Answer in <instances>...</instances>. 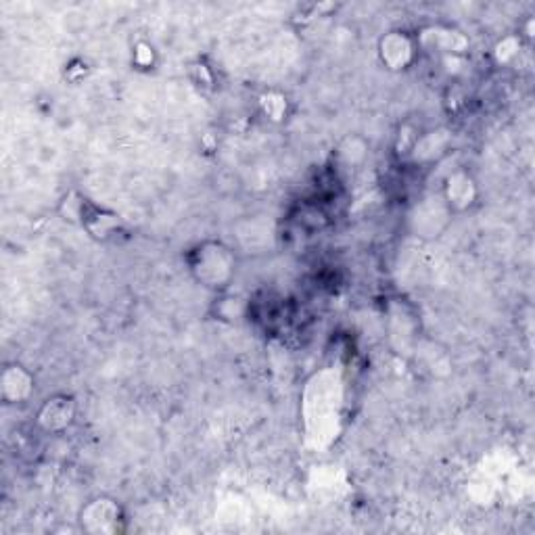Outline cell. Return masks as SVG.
Masks as SVG:
<instances>
[{
    "mask_svg": "<svg viewBox=\"0 0 535 535\" xmlns=\"http://www.w3.org/2000/svg\"><path fill=\"white\" fill-rule=\"evenodd\" d=\"M452 218L450 207L446 201L439 197H427L414 207V212L410 214V224L412 230L416 232V237H437L441 230L446 228L448 220Z\"/></svg>",
    "mask_w": 535,
    "mask_h": 535,
    "instance_id": "cell-7",
    "label": "cell"
},
{
    "mask_svg": "<svg viewBox=\"0 0 535 535\" xmlns=\"http://www.w3.org/2000/svg\"><path fill=\"white\" fill-rule=\"evenodd\" d=\"M76 414H78V404L72 395L55 393L40 404L36 412V423L44 433L59 435L74 425Z\"/></svg>",
    "mask_w": 535,
    "mask_h": 535,
    "instance_id": "cell-6",
    "label": "cell"
},
{
    "mask_svg": "<svg viewBox=\"0 0 535 535\" xmlns=\"http://www.w3.org/2000/svg\"><path fill=\"white\" fill-rule=\"evenodd\" d=\"M260 107H262L266 118L272 122H283V120H287V115H289L287 97L276 90L264 92V95L260 97Z\"/></svg>",
    "mask_w": 535,
    "mask_h": 535,
    "instance_id": "cell-12",
    "label": "cell"
},
{
    "mask_svg": "<svg viewBox=\"0 0 535 535\" xmlns=\"http://www.w3.org/2000/svg\"><path fill=\"white\" fill-rule=\"evenodd\" d=\"M339 381L333 377V372H320V375L314 377V383L308 385V395L306 398V423L308 427H314L312 435L322 437L324 431L333 429L337 416H339V395L333 393L329 402L327 395Z\"/></svg>",
    "mask_w": 535,
    "mask_h": 535,
    "instance_id": "cell-3",
    "label": "cell"
},
{
    "mask_svg": "<svg viewBox=\"0 0 535 535\" xmlns=\"http://www.w3.org/2000/svg\"><path fill=\"white\" fill-rule=\"evenodd\" d=\"M186 264L195 281L209 291L228 289L237 272L235 253L222 241H203L195 245L186 255Z\"/></svg>",
    "mask_w": 535,
    "mask_h": 535,
    "instance_id": "cell-1",
    "label": "cell"
},
{
    "mask_svg": "<svg viewBox=\"0 0 535 535\" xmlns=\"http://www.w3.org/2000/svg\"><path fill=\"white\" fill-rule=\"evenodd\" d=\"M448 145V136L444 132H429L425 136H418L416 143L412 147V155L414 159L418 161H431V159H437V155L444 153Z\"/></svg>",
    "mask_w": 535,
    "mask_h": 535,
    "instance_id": "cell-11",
    "label": "cell"
},
{
    "mask_svg": "<svg viewBox=\"0 0 535 535\" xmlns=\"http://www.w3.org/2000/svg\"><path fill=\"white\" fill-rule=\"evenodd\" d=\"M61 209L65 220L80 224L90 237H95L99 241L115 239L118 235H122L124 230V222L118 214L109 212L105 207H99L97 203H92L90 199L78 193L67 195L61 203Z\"/></svg>",
    "mask_w": 535,
    "mask_h": 535,
    "instance_id": "cell-2",
    "label": "cell"
},
{
    "mask_svg": "<svg viewBox=\"0 0 535 535\" xmlns=\"http://www.w3.org/2000/svg\"><path fill=\"white\" fill-rule=\"evenodd\" d=\"M155 59H157V53L153 49L151 42H136L134 49H132V63L138 67V69H153L155 65Z\"/></svg>",
    "mask_w": 535,
    "mask_h": 535,
    "instance_id": "cell-13",
    "label": "cell"
},
{
    "mask_svg": "<svg viewBox=\"0 0 535 535\" xmlns=\"http://www.w3.org/2000/svg\"><path fill=\"white\" fill-rule=\"evenodd\" d=\"M477 195H479V189H477L475 178L464 170L452 172L444 182V189H441V199L446 201L452 214L467 212L469 207L475 205Z\"/></svg>",
    "mask_w": 535,
    "mask_h": 535,
    "instance_id": "cell-9",
    "label": "cell"
},
{
    "mask_svg": "<svg viewBox=\"0 0 535 535\" xmlns=\"http://www.w3.org/2000/svg\"><path fill=\"white\" fill-rule=\"evenodd\" d=\"M36 389V379L32 372L19 364H7L0 375V395L7 404H26Z\"/></svg>",
    "mask_w": 535,
    "mask_h": 535,
    "instance_id": "cell-8",
    "label": "cell"
},
{
    "mask_svg": "<svg viewBox=\"0 0 535 535\" xmlns=\"http://www.w3.org/2000/svg\"><path fill=\"white\" fill-rule=\"evenodd\" d=\"M418 46L427 51H433L437 55H462L464 51L469 49V40L464 38L460 32L450 30V28H441V26H431L427 30H423L421 34L416 36Z\"/></svg>",
    "mask_w": 535,
    "mask_h": 535,
    "instance_id": "cell-10",
    "label": "cell"
},
{
    "mask_svg": "<svg viewBox=\"0 0 535 535\" xmlns=\"http://www.w3.org/2000/svg\"><path fill=\"white\" fill-rule=\"evenodd\" d=\"M124 510L113 498H92L80 510V525L88 533H118L122 531Z\"/></svg>",
    "mask_w": 535,
    "mask_h": 535,
    "instance_id": "cell-5",
    "label": "cell"
},
{
    "mask_svg": "<svg viewBox=\"0 0 535 535\" xmlns=\"http://www.w3.org/2000/svg\"><path fill=\"white\" fill-rule=\"evenodd\" d=\"M421 53L416 36L404 30H391L379 38L377 55L379 61L389 72H406Z\"/></svg>",
    "mask_w": 535,
    "mask_h": 535,
    "instance_id": "cell-4",
    "label": "cell"
}]
</instances>
